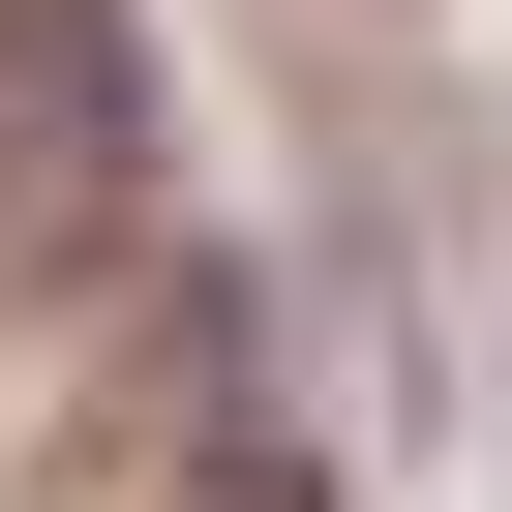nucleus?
I'll list each match as a JSON object with an SVG mask.
<instances>
[{
  "label": "nucleus",
  "mask_w": 512,
  "mask_h": 512,
  "mask_svg": "<svg viewBox=\"0 0 512 512\" xmlns=\"http://www.w3.org/2000/svg\"><path fill=\"white\" fill-rule=\"evenodd\" d=\"M211 512H332V482H302V452H211Z\"/></svg>",
  "instance_id": "1"
}]
</instances>
